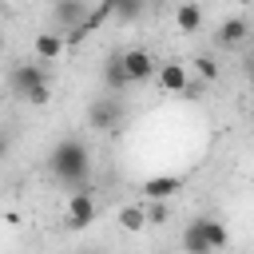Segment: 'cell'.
<instances>
[{
    "instance_id": "obj_1",
    "label": "cell",
    "mask_w": 254,
    "mask_h": 254,
    "mask_svg": "<svg viewBox=\"0 0 254 254\" xmlns=\"http://www.w3.org/2000/svg\"><path fill=\"white\" fill-rule=\"evenodd\" d=\"M48 171H52V179H56L60 187L83 190V187H87V175H91V151H87V143L75 139V135L60 139V143L48 151Z\"/></svg>"
},
{
    "instance_id": "obj_21",
    "label": "cell",
    "mask_w": 254,
    "mask_h": 254,
    "mask_svg": "<svg viewBox=\"0 0 254 254\" xmlns=\"http://www.w3.org/2000/svg\"><path fill=\"white\" fill-rule=\"evenodd\" d=\"M87 254H95V250H87Z\"/></svg>"
},
{
    "instance_id": "obj_13",
    "label": "cell",
    "mask_w": 254,
    "mask_h": 254,
    "mask_svg": "<svg viewBox=\"0 0 254 254\" xmlns=\"http://www.w3.org/2000/svg\"><path fill=\"white\" fill-rule=\"evenodd\" d=\"M175 28L179 32H198L202 28V4H179L175 8Z\"/></svg>"
},
{
    "instance_id": "obj_18",
    "label": "cell",
    "mask_w": 254,
    "mask_h": 254,
    "mask_svg": "<svg viewBox=\"0 0 254 254\" xmlns=\"http://www.w3.org/2000/svg\"><path fill=\"white\" fill-rule=\"evenodd\" d=\"M143 218H147V226H163L171 218V210H167V202H147L143 206Z\"/></svg>"
},
{
    "instance_id": "obj_16",
    "label": "cell",
    "mask_w": 254,
    "mask_h": 254,
    "mask_svg": "<svg viewBox=\"0 0 254 254\" xmlns=\"http://www.w3.org/2000/svg\"><path fill=\"white\" fill-rule=\"evenodd\" d=\"M190 64H194V75H198L202 83H214V79H218V60H214L210 52H202V56H194Z\"/></svg>"
},
{
    "instance_id": "obj_2",
    "label": "cell",
    "mask_w": 254,
    "mask_h": 254,
    "mask_svg": "<svg viewBox=\"0 0 254 254\" xmlns=\"http://www.w3.org/2000/svg\"><path fill=\"white\" fill-rule=\"evenodd\" d=\"M8 87H12V95H20L24 103H36V107H44V103L52 99L48 67H44V64H32V60L8 67Z\"/></svg>"
},
{
    "instance_id": "obj_3",
    "label": "cell",
    "mask_w": 254,
    "mask_h": 254,
    "mask_svg": "<svg viewBox=\"0 0 254 254\" xmlns=\"http://www.w3.org/2000/svg\"><path fill=\"white\" fill-rule=\"evenodd\" d=\"M87 123H91L95 131H103V135L119 131V127H123V99H115V95H95V99L87 103Z\"/></svg>"
},
{
    "instance_id": "obj_7",
    "label": "cell",
    "mask_w": 254,
    "mask_h": 254,
    "mask_svg": "<svg viewBox=\"0 0 254 254\" xmlns=\"http://www.w3.org/2000/svg\"><path fill=\"white\" fill-rule=\"evenodd\" d=\"M83 16H87V4H83V0H64V4H52V20H56V28H52V32L67 36V32H75V28L83 24Z\"/></svg>"
},
{
    "instance_id": "obj_19",
    "label": "cell",
    "mask_w": 254,
    "mask_h": 254,
    "mask_svg": "<svg viewBox=\"0 0 254 254\" xmlns=\"http://www.w3.org/2000/svg\"><path fill=\"white\" fill-rule=\"evenodd\" d=\"M8 155V135H0V159Z\"/></svg>"
},
{
    "instance_id": "obj_11",
    "label": "cell",
    "mask_w": 254,
    "mask_h": 254,
    "mask_svg": "<svg viewBox=\"0 0 254 254\" xmlns=\"http://www.w3.org/2000/svg\"><path fill=\"white\" fill-rule=\"evenodd\" d=\"M103 87H107V95H123L131 83H127V71H123V64H119V52L115 56H107V64H103Z\"/></svg>"
},
{
    "instance_id": "obj_10",
    "label": "cell",
    "mask_w": 254,
    "mask_h": 254,
    "mask_svg": "<svg viewBox=\"0 0 254 254\" xmlns=\"http://www.w3.org/2000/svg\"><path fill=\"white\" fill-rule=\"evenodd\" d=\"M32 52H36V64H52V60H60L67 52V44H64L60 32H40L32 40Z\"/></svg>"
},
{
    "instance_id": "obj_6",
    "label": "cell",
    "mask_w": 254,
    "mask_h": 254,
    "mask_svg": "<svg viewBox=\"0 0 254 254\" xmlns=\"http://www.w3.org/2000/svg\"><path fill=\"white\" fill-rule=\"evenodd\" d=\"M155 83H159V91H167V95H183L187 83H190V71H187V64L167 60V64H155Z\"/></svg>"
},
{
    "instance_id": "obj_5",
    "label": "cell",
    "mask_w": 254,
    "mask_h": 254,
    "mask_svg": "<svg viewBox=\"0 0 254 254\" xmlns=\"http://www.w3.org/2000/svg\"><path fill=\"white\" fill-rule=\"evenodd\" d=\"M119 64L127 71V83H147V79H155V64L159 60L147 48H127V52H119Z\"/></svg>"
},
{
    "instance_id": "obj_15",
    "label": "cell",
    "mask_w": 254,
    "mask_h": 254,
    "mask_svg": "<svg viewBox=\"0 0 254 254\" xmlns=\"http://www.w3.org/2000/svg\"><path fill=\"white\" fill-rule=\"evenodd\" d=\"M111 16H115L119 24H131V20L143 16V4H139V0H111Z\"/></svg>"
},
{
    "instance_id": "obj_20",
    "label": "cell",
    "mask_w": 254,
    "mask_h": 254,
    "mask_svg": "<svg viewBox=\"0 0 254 254\" xmlns=\"http://www.w3.org/2000/svg\"><path fill=\"white\" fill-rule=\"evenodd\" d=\"M0 48H4V36H0Z\"/></svg>"
},
{
    "instance_id": "obj_9",
    "label": "cell",
    "mask_w": 254,
    "mask_h": 254,
    "mask_svg": "<svg viewBox=\"0 0 254 254\" xmlns=\"http://www.w3.org/2000/svg\"><path fill=\"white\" fill-rule=\"evenodd\" d=\"M183 190V179L179 175H151V179H143V194L151 198V202H167L171 194H179Z\"/></svg>"
},
{
    "instance_id": "obj_12",
    "label": "cell",
    "mask_w": 254,
    "mask_h": 254,
    "mask_svg": "<svg viewBox=\"0 0 254 254\" xmlns=\"http://www.w3.org/2000/svg\"><path fill=\"white\" fill-rule=\"evenodd\" d=\"M198 230H202V238H206L210 254H218V250H226V246H230V230H226L218 218H198Z\"/></svg>"
},
{
    "instance_id": "obj_17",
    "label": "cell",
    "mask_w": 254,
    "mask_h": 254,
    "mask_svg": "<svg viewBox=\"0 0 254 254\" xmlns=\"http://www.w3.org/2000/svg\"><path fill=\"white\" fill-rule=\"evenodd\" d=\"M119 226H123L127 234H139V230H147L143 206H123V210H119Z\"/></svg>"
},
{
    "instance_id": "obj_4",
    "label": "cell",
    "mask_w": 254,
    "mask_h": 254,
    "mask_svg": "<svg viewBox=\"0 0 254 254\" xmlns=\"http://www.w3.org/2000/svg\"><path fill=\"white\" fill-rule=\"evenodd\" d=\"M95 214H99V206H95L91 187H83V190H71V194H67V202H64V222H67L71 230H87V226L95 222Z\"/></svg>"
},
{
    "instance_id": "obj_8",
    "label": "cell",
    "mask_w": 254,
    "mask_h": 254,
    "mask_svg": "<svg viewBox=\"0 0 254 254\" xmlns=\"http://www.w3.org/2000/svg\"><path fill=\"white\" fill-rule=\"evenodd\" d=\"M246 36H250V20L246 16H226L218 24V32H214V44L218 48H238Z\"/></svg>"
},
{
    "instance_id": "obj_14",
    "label": "cell",
    "mask_w": 254,
    "mask_h": 254,
    "mask_svg": "<svg viewBox=\"0 0 254 254\" xmlns=\"http://www.w3.org/2000/svg\"><path fill=\"white\" fill-rule=\"evenodd\" d=\"M183 250H187V254H210V246H206V238H202V230H198V218H190V222L183 226Z\"/></svg>"
}]
</instances>
